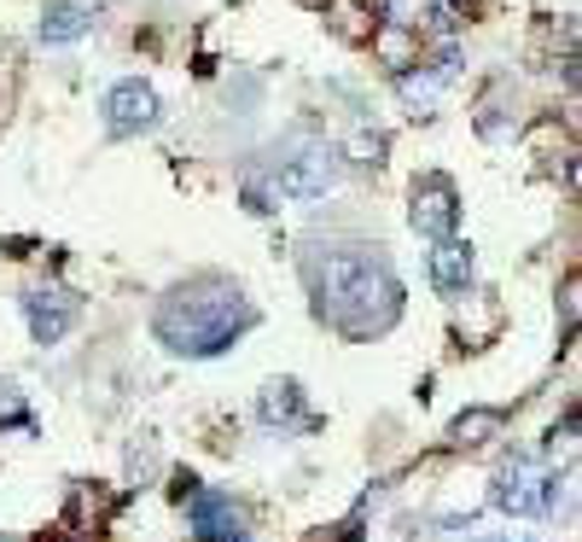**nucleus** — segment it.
<instances>
[{
  "label": "nucleus",
  "instance_id": "obj_1",
  "mask_svg": "<svg viewBox=\"0 0 582 542\" xmlns=\"http://www.w3.org/2000/svg\"><path fill=\"white\" fill-rule=\"evenodd\" d=\"M303 286L315 321L350 345H367L402 321V280L379 245H315L303 257Z\"/></svg>",
  "mask_w": 582,
  "mask_h": 542
},
{
  "label": "nucleus",
  "instance_id": "obj_2",
  "mask_svg": "<svg viewBox=\"0 0 582 542\" xmlns=\"http://www.w3.org/2000/svg\"><path fill=\"white\" fill-rule=\"evenodd\" d=\"M256 321H263V310L245 298L239 280L193 275L163 292V303L151 310V333H158L163 350L186 356V362H210V356H228Z\"/></svg>",
  "mask_w": 582,
  "mask_h": 542
},
{
  "label": "nucleus",
  "instance_id": "obj_3",
  "mask_svg": "<svg viewBox=\"0 0 582 542\" xmlns=\"http://www.w3.org/2000/svg\"><path fill=\"white\" fill-rule=\"evenodd\" d=\"M268 188L274 198H327L338 188V152L327 141H286V152L268 164Z\"/></svg>",
  "mask_w": 582,
  "mask_h": 542
},
{
  "label": "nucleus",
  "instance_id": "obj_4",
  "mask_svg": "<svg viewBox=\"0 0 582 542\" xmlns=\"http://www.w3.org/2000/svg\"><path fill=\"white\" fill-rule=\"evenodd\" d=\"M554 479L530 461V455H512V461H501V472H495V484H489V507L495 514H512V519H536L554 507Z\"/></svg>",
  "mask_w": 582,
  "mask_h": 542
},
{
  "label": "nucleus",
  "instance_id": "obj_5",
  "mask_svg": "<svg viewBox=\"0 0 582 542\" xmlns=\"http://www.w3.org/2000/svg\"><path fill=\"white\" fill-rule=\"evenodd\" d=\"M408 228L420 240H442V233L460 228V193L449 176H420L414 193H408Z\"/></svg>",
  "mask_w": 582,
  "mask_h": 542
},
{
  "label": "nucleus",
  "instance_id": "obj_6",
  "mask_svg": "<svg viewBox=\"0 0 582 542\" xmlns=\"http://www.w3.org/2000/svg\"><path fill=\"white\" fill-rule=\"evenodd\" d=\"M106 134H117V141H129V134H146V129H158V94H151V82L141 76H129V82H117V88H106Z\"/></svg>",
  "mask_w": 582,
  "mask_h": 542
},
{
  "label": "nucleus",
  "instance_id": "obj_7",
  "mask_svg": "<svg viewBox=\"0 0 582 542\" xmlns=\"http://www.w3.org/2000/svg\"><path fill=\"white\" fill-rule=\"evenodd\" d=\"M186 519H193V531L204 542H251V519L245 507L233 496H221V490H186Z\"/></svg>",
  "mask_w": 582,
  "mask_h": 542
},
{
  "label": "nucleus",
  "instance_id": "obj_8",
  "mask_svg": "<svg viewBox=\"0 0 582 542\" xmlns=\"http://www.w3.org/2000/svg\"><path fill=\"white\" fill-rule=\"evenodd\" d=\"M425 275H432V286H437L442 298H466V286H472V245L460 240V233H442V240H432Z\"/></svg>",
  "mask_w": 582,
  "mask_h": 542
},
{
  "label": "nucleus",
  "instance_id": "obj_9",
  "mask_svg": "<svg viewBox=\"0 0 582 542\" xmlns=\"http://www.w3.org/2000/svg\"><path fill=\"white\" fill-rule=\"evenodd\" d=\"M256 420H263V426H280V432L315 426V414L303 409V385L298 380H268L263 397H256Z\"/></svg>",
  "mask_w": 582,
  "mask_h": 542
},
{
  "label": "nucleus",
  "instance_id": "obj_10",
  "mask_svg": "<svg viewBox=\"0 0 582 542\" xmlns=\"http://www.w3.org/2000/svg\"><path fill=\"white\" fill-rule=\"evenodd\" d=\"M24 315H29V333H36V345H59L64 333L76 327V298L64 292H24Z\"/></svg>",
  "mask_w": 582,
  "mask_h": 542
},
{
  "label": "nucleus",
  "instance_id": "obj_11",
  "mask_svg": "<svg viewBox=\"0 0 582 542\" xmlns=\"http://www.w3.org/2000/svg\"><path fill=\"white\" fill-rule=\"evenodd\" d=\"M94 29V7H82V0H47L41 7V41L59 47V41H82Z\"/></svg>",
  "mask_w": 582,
  "mask_h": 542
},
{
  "label": "nucleus",
  "instance_id": "obj_12",
  "mask_svg": "<svg viewBox=\"0 0 582 542\" xmlns=\"http://www.w3.org/2000/svg\"><path fill=\"white\" fill-rule=\"evenodd\" d=\"M495 432H501V409H466V414L454 420L449 444L454 449H477V444H489Z\"/></svg>",
  "mask_w": 582,
  "mask_h": 542
},
{
  "label": "nucleus",
  "instance_id": "obj_13",
  "mask_svg": "<svg viewBox=\"0 0 582 542\" xmlns=\"http://www.w3.org/2000/svg\"><path fill=\"white\" fill-rule=\"evenodd\" d=\"M373 47H379V59L390 64V71H408L414 64V29L408 24H385V29H373Z\"/></svg>",
  "mask_w": 582,
  "mask_h": 542
},
{
  "label": "nucleus",
  "instance_id": "obj_14",
  "mask_svg": "<svg viewBox=\"0 0 582 542\" xmlns=\"http://www.w3.org/2000/svg\"><path fill=\"white\" fill-rule=\"evenodd\" d=\"M350 158H355V164H367V169H379V164H385V134L362 123V129L350 134Z\"/></svg>",
  "mask_w": 582,
  "mask_h": 542
}]
</instances>
